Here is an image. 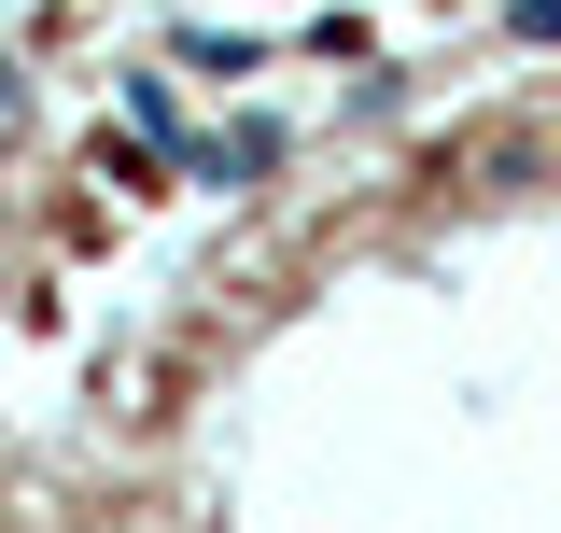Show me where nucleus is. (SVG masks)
<instances>
[{"mask_svg": "<svg viewBox=\"0 0 561 533\" xmlns=\"http://www.w3.org/2000/svg\"><path fill=\"white\" fill-rule=\"evenodd\" d=\"M505 43H561V0H505Z\"/></svg>", "mask_w": 561, "mask_h": 533, "instance_id": "3", "label": "nucleus"}, {"mask_svg": "<svg viewBox=\"0 0 561 533\" xmlns=\"http://www.w3.org/2000/svg\"><path fill=\"white\" fill-rule=\"evenodd\" d=\"M127 127L154 140V155H183V140H197V127H183V84H169V70H127Z\"/></svg>", "mask_w": 561, "mask_h": 533, "instance_id": "2", "label": "nucleus"}, {"mask_svg": "<svg viewBox=\"0 0 561 533\" xmlns=\"http://www.w3.org/2000/svg\"><path fill=\"white\" fill-rule=\"evenodd\" d=\"M183 169L197 183H253V169H280V127L253 113V127H225V140H183Z\"/></svg>", "mask_w": 561, "mask_h": 533, "instance_id": "1", "label": "nucleus"}]
</instances>
